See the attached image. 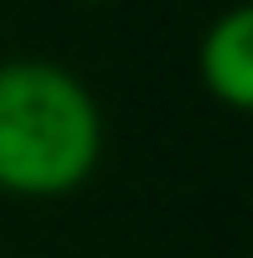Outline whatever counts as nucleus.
Segmentation results:
<instances>
[{
  "mask_svg": "<svg viewBox=\"0 0 253 258\" xmlns=\"http://www.w3.org/2000/svg\"><path fill=\"white\" fill-rule=\"evenodd\" d=\"M199 80L223 109H253V10L233 5L199 40Z\"/></svg>",
  "mask_w": 253,
  "mask_h": 258,
  "instance_id": "nucleus-2",
  "label": "nucleus"
},
{
  "mask_svg": "<svg viewBox=\"0 0 253 258\" xmlns=\"http://www.w3.org/2000/svg\"><path fill=\"white\" fill-rule=\"evenodd\" d=\"M104 154V114L90 85L55 60L0 64V194L65 199Z\"/></svg>",
  "mask_w": 253,
  "mask_h": 258,
  "instance_id": "nucleus-1",
  "label": "nucleus"
},
{
  "mask_svg": "<svg viewBox=\"0 0 253 258\" xmlns=\"http://www.w3.org/2000/svg\"><path fill=\"white\" fill-rule=\"evenodd\" d=\"M80 5H99V0H80Z\"/></svg>",
  "mask_w": 253,
  "mask_h": 258,
  "instance_id": "nucleus-3",
  "label": "nucleus"
}]
</instances>
